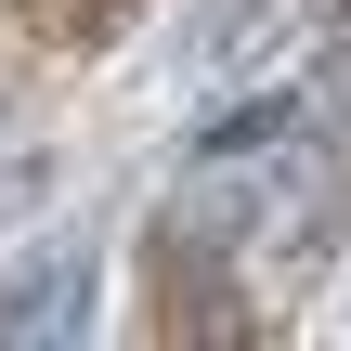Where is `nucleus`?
I'll use <instances>...</instances> for the list:
<instances>
[{
    "instance_id": "f257e3e1",
    "label": "nucleus",
    "mask_w": 351,
    "mask_h": 351,
    "mask_svg": "<svg viewBox=\"0 0 351 351\" xmlns=\"http://www.w3.org/2000/svg\"><path fill=\"white\" fill-rule=\"evenodd\" d=\"M78 313H91V274H78V261L52 247V261H26V287L0 300V339H65Z\"/></svg>"
},
{
    "instance_id": "f03ea898",
    "label": "nucleus",
    "mask_w": 351,
    "mask_h": 351,
    "mask_svg": "<svg viewBox=\"0 0 351 351\" xmlns=\"http://www.w3.org/2000/svg\"><path fill=\"white\" fill-rule=\"evenodd\" d=\"M26 13H39L52 39H91V26H104V0H26Z\"/></svg>"
},
{
    "instance_id": "7ed1b4c3",
    "label": "nucleus",
    "mask_w": 351,
    "mask_h": 351,
    "mask_svg": "<svg viewBox=\"0 0 351 351\" xmlns=\"http://www.w3.org/2000/svg\"><path fill=\"white\" fill-rule=\"evenodd\" d=\"M326 117H351V39L326 52Z\"/></svg>"
}]
</instances>
